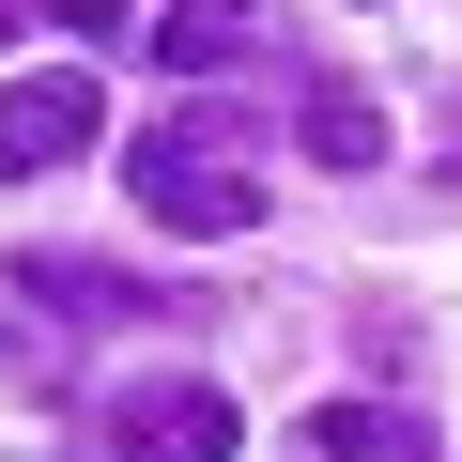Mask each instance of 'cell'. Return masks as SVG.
<instances>
[{"mask_svg": "<svg viewBox=\"0 0 462 462\" xmlns=\"http://www.w3.org/2000/svg\"><path fill=\"white\" fill-rule=\"evenodd\" d=\"M447 170H462V108H447Z\"/></svg>", "mask_w": 462, "mask_h": 462, "instance_id": "obj_9", "label": "cell"}, {"mask_svg": "<svg viewBox=\"0 0 462 462\" xmlns=\"http://www.w3.org/2000/svg\"><path fill=\"white\" fill-rule=\"evenodd\" d=\"M16 293H47V309H78V324H108V309H139V293H124L108 263H32Z\"/></svg>", "mask_w": 462, "mask_h": 462, "instance_id": "obj_7", "label": "cell"}, {"mask_svg": "<svg viewBox=\"0 0 462 462\" xmlns=\"http://www.w3.org/2000/svg\"><path fill=\"white\" fill-rule=\"evenodd\" d=\"M93 124H108V93H93L78 62L0 78V170H62V154H93Z\"/></svg>", "mask_w": 462, "mask_h": 462, "instance_id": "obj_3", "label": "cell"}, {"mask_svg": "<svg viewBox=\"0 0 462 462\" xmlns=\"http://www.w3.org/2000/svg\"><path fill=\"white\" fill-rule=\"evenodd\" d=\"M124 185H139L154 231H263V200H278V185L247 170V124H154Z\"/></svg>", "mask_w": 462, "mask_h": 462, "instance_id": "obj_1", "label": "cell"}, {"mask_svg": "<svg viewBox=\"0 0 462 462\" xmlns=\"http://www.w3.org/2000/svg\"><path fill=\"white\" fill-rule=\"evenodd\" d=\"M154 62H170V78L247 62V0H170V16H154Z\"/></svg>", "mask_w": 462, "mask_h": 462, "instance_id": "obj_5", "label": "cell"}, {"mask_svg": "<svg viewBox=\"0 0 462 462\" xmlns=\"http://www.w3.org/2000/svg\"><path fill=\"white\" fill-rule=\"evenodd\" d=\"M324 447H339V462H431L416 416H385V401H324Z\"/></svg>", "mask_w": 462, "mask_h": 462, "instance_id": "obj_6", "label": "cell"}, {"mask_svg": "<svg viewBox=\"0 0 462 462\" xmlns=\"http://www.w3.org/2000/svg\"><path fill=\"white\" fill-rule=\"evenodd\" d=\"M247 447V401L200 385V370H139L108 385V462H231Z\"/></svg>", "mask_w": 462, "mask_h": 462, "instance_id": "obj_2", "label": "cell"}, {"mask_svg": "<svg viewBox=\"0 0 462 462\" xmlns=\"http://www.w3.org/2000/svg\"><path fill=\"white\" fill-rule=\"evenodd\" d=\"M293 139H309L324 170H385V108H370L355 78H309V108H293Z\"/></svg>", "mask_w": 462, "mask_h": 462, "instance_id": "obj_4", "label": "cell"}, {"mask_svg": "<svg viewBox=\"0 0 462 462\" xmlns=\"http://www.w3.org/2000/svg\"><path fill=\"white\" fill-rule=\"evenodd\" d=\"M0 47H32V0H0Z\"/></svg>", "mask_w": 462, "mask_h": 462, "instance_id": "obj_8", "label": "cell"}]
</instances>
